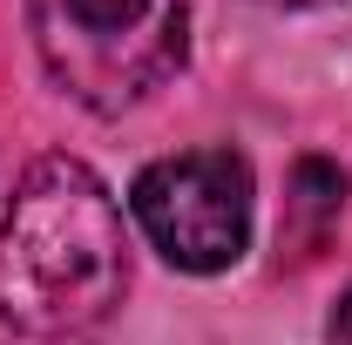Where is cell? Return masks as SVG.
<instances>
[{
  "mask_svg": "<svg viewBox=\"0 0 352 345\" xmlns=\"http://www.w3.org/2000/svg\"><path fill=\"white\" fill-rule=\"evenodd\" d=\"M271 7H332V0H271Z\"/></svg>",
  "mask_w": 352,
  "mask_h": 345,
  "instance_id": "obj_6",
  "label": "cell"
},
{
  "mask_svg": "<svg viewBox=\"0 0 352 345\" xmlns=\"http://www.w3.org/2000/svg\"><path fill=\"white\" fill-rule=\"evenodd\" d=\"M47 82L95 115L149 102L190 54V0H28Z\"/></svg>",
  "mask_w": 352,
  "mask_h": 345,
  "instance_id": "obj_2",
  "label": "cell"
},
{
  "mask_svg": "<svg viewBox=\"0 0 352 345\" xmlns=\"http://www.w3.org/2000/svg\"><path fill=\"white\" fill-rule=\"evenodd\" d=\"M129 210L156 258L210 278L230 271L251 244V163L237 149H183L135 176Z\"/></svg>",
  "mask_w": 352,
  "mask_h": 345,
  "instance_id": "obj_3",
  "label": "cell"
},
{
  "mask_svg": "<svg viewBox=\"0 0 352 345\" xmlns=\"http://www.w3.org/2000/svg\"><path fill=\"white\" fill-rule=\"evenodd\" d=\"M332 345H352V291L339 298V311H332Z\"/></svg>",
  "mask_w": 352,
  "mask_h": 345,
  "instance_id": "obj_5",
  "label": "cell"
},
{
  "mask_svg": "<svg viewBox=\"0 0 352 345\" xmlns=\"http://www.w3.org/2000/svg\"><path fill=\"white\" fill-rule=\"evenodd\" d=\"M339 210H346V170L325 163V156H305L292 176V223H285L292 258H311L325 244V230L339 223Z\"/></svg>",
  "mask_w": 352,
  "mask_h": 345,
  "instance_id": "obj_4",
  "label": "cell"
},
{
  "mask_svg": "<svg viewBox=\"0 0 352 345\" xmlns=\"http://www.w3.org/2000/svg\"><path fill=\"white\" fill-rule=\"evenodd\" d=\"M129 291V237L109 183L75 156H41L14 183L0 223V332L75 345L109 325Z\"/></svg>",
  "mask_w": 352,
  "mask_h": 345,
  "instance_id": "obj_1",
  "label": "cell"
}]
</instances>
